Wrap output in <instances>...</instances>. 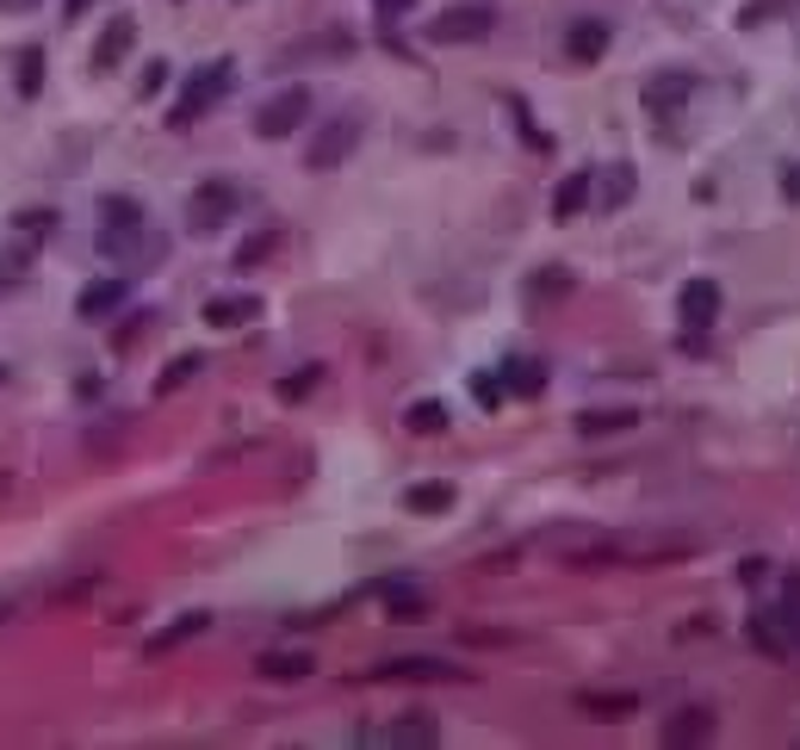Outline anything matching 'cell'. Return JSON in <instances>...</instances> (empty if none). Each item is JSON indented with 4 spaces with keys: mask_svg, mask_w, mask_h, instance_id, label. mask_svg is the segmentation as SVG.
<instances>
[{
    "mask_svg": "<svg viewBox=\"0 0 800 750\" xmlns=\"http://www.w3.org/2000/svg\"><path fill=\"white\" fill-rule=\"evenodd\" d=\"M100 254H106V261H118V267L162 254V236H149V223H143V205L131 199V192H106V199H100Z\"/></svg>",
    "mask_w": 800,
    "mask_h": 750,
    "instance_id": "1",
    "label": "cell"
},
{
    "mask_svg": "<svg viewBox=\"0 0 800 750\" xmlns=\"http://www.w3.org/2000/svg\"><path fill=\"white\" fill-rule=\"evenodd\" d=\"M354 149H361V118H354V112H342V118H323V125L311 131V143H304V168L330 174V168H342Z\"/></svg>",
    "mask_w": 800,
    "mask_h": 750,
    "instance_id": "2",
    "label": "cell"
},
{
    "mask_svg": "<svg viewBox=\"0 0 800 750\" xmlns=\"http://www.w3.org/2000/svg\"><path fill=\"white\" fill-rule=\"evenodd\" d=\"M230 87H236V69H230V63H211V69H199V75L187 81V94L174 100V118H168V125H174V131L199 125V112H211V106H218L224 94H230Z\"/></svg>",
    "mask_w": 800,
    "mask_h": 750,
    "instance_id": "3",
    "label": "cell"
},
{
    "mask_svg": "<svg viewBox=\"0 0 800 750\" xmlns=\"http://www.w3.org/2000/svg\"><path fill=\"white\" fill-rule=\"evenodd\" d=\"M311 118V87H280V94L267 100L261 112H254L249 125H254V137H267V143H280V137H292V131Z\"/></svg>",
    "mask_w": 800,
    "mask_h": 750,
    "instance_id": "4",
    "label": "cell"
},
{
    "mask_svg": "<svg viewBox=\"0 0 800 750\" xmlns=\"http://www.w3.org/2000/svg\"><path fill=\"white\" fill-rule=\"evenodd\" d=\"M695 87H702V81H695L689 69H664V75H652L645 81V118H664V125L683 118V106L695 100Z\"/></svg>",
    "mask_w": 800,
    "mask_h": 750,
    "instance_id": "5",
    "label": "cell"
},
{
    "mask_svg": "<svg viewBox=\"0 0 800 750\" xmlns=\"http://www.w3.org/2000/svg\"><path fill=\"white\" fill-rule=\"evenodd\" d=\"M366 683H466V670L440 664V657H385L366 670Z\"/></svg>",
    "mask_w": 800,
    "mask_h": 750,
    "instance_id": "6",
    "label": "cell"
},
{
    "mask_svg": "<svg viewBox=\"0 0 800 750\" xmlns=\"http://www.w3.org/2000/svg\"><path fill=\"white\" fill-rule=\"evenodd\" d=\"M428 38H435V44H478V38H490V7L485 0H459V7H447V13L428 25Z\"/></svg>",
    "mask_w": 800,
    "mask_h": 750,
    "instance_id": "7",
    "label": "cell"
},
{
    "mask_svg": "<svg viewBox=\"0 0 800 750\" xmlns=\"http://www.w3.org/2000/svg\"><path fill=\"white\" fill-rule=\"evenodd\" d=\"M236 205H242V192L230 187V180H205L199 192L187 199V230H218L224 218H236Z\"/></svg>",
    "mask_w": 800,
    "mask_h": 750,
    "instance_id": "8",
    "label": "cell"
},
{
    "mask_svg": "<svg viewBox=\"0 0 800 750\" xmlns=\"http://www.w3.org/2000/svg\"><path fill=\"white\" fill-rule=\"evenodd\" d=\"M565 56L578 69L602 63V56H609V25H602V19H571L565 25Z\"/></svg>",
    "mask_w": 800,
    "mask_h": 750,
    "instance_id": "9",
    "label": "cell"
},
{
    "mask_svg": "<svg viewBox=\"0 0 800 750\" xmlns=\"http://www.w3.org/2000/svg\"><path fill=\"white\" fill-rule=\"evenodd\" d=\"M676 316H683L689 329H707L714 316H720V285H714V280H689L683 292H676Z\"/></svg>",
    "mask_w": 800,
    "mask_h": 750,
    "instance_id": "10",
    "label": "cell"
},
{
    "mask_svg": "<svg viewBox=\"0 0 800 750\" xmlns=\"http://www.w3.org/2000/svg\"><path fill=\"white\" fill-rule=\"evenodd\" d=\"M118 304H125V280H94V285H81L75 316H81V323H106Z\"/></svg>",
    "mask_w": 800,
    "mask_h": 750,
    "instance_id": "11",
    "label": "cell"
},
{
    "mask_svg": "<svg viewBox=\"0 0 800 750\" xmlns=\"http://www.w3.org/2000/svg\"><path fill=\"white\" fill-rule=\"evenodd\" d=\"M385 744H397V750H428V744H440V726L428 713H404V719H392V726H385Z\"/></svg>",
    "mask_w": 800,
    "mask_h": 750,
    "instance_id": "12",
    "label": "cell"
},
{
    "mask_svg": "<svg viewBox=\"0 0 800 750\" xmlns=\"http://www.w3.org/2000/svg\"><path fill=\"white\" fill-rule=\"evenodd\" d=\"M590 192H596V174H565V180H559V187H552V223H571L583 211V205H590Z\"/></svg>",
    "mask_w": 800,
    "mask_h": 750,
    "instance_id": "13",
    "label": "cell"
},
{
    "mask_svg": "<svg viewBox=\"0 0 800 750\" xmlns=\"http://www.w3.org/2000/svg\"><path fill=\"white\" fill-rule=\"evenodd\" d=\"M707 738H714V713H707V707H683V713H671L664 719V744H707Z\"/></svg>",
    "mask_w": 800,
    "mask_h": 750,
    "instance_id": "14",
    "label": "cell"
},
{
    "mask_svg": "<svg viewBox=\"0 0 800 750\" xmlns=\"http://www.w3.org/2000/svg\"><path fill=\"white\" fill-rule=\"evenodd\" d=\"M254 670H261L267 683H304V676L316 670V657L311 652H267V657H254Z\"/></svg>",
    "mask_w": 800,
    "mask_h": 750,
    "instance_id": "15",
    "label": "cell"
},
{
    "mask_svg": "<svg viewBox=\"0 0 800 750\" xmlns=\"http://www.w3.org/2000/svg\"><path fill=\"white\" fill-rule=\"evenodd\" d=\"M131 44H137V19H112L106 38L94 44V69H118L131 56Z\"/></svg>",
    "mask_w": 800,
    "mask_h": 750,
    "instance_id": "16",
    "label": "cell"
},
{
    "mask_svg": "<svg viewBox=\"0 0 800 750\" xmlns=\"http://www.w3.org/2000/svg\"><path fill=\"white\" fill-rule=\"evenodd\" d=\"M261 316V304H254L249 292H230V298H211L205 304V323L211 329H242V323H254Z\"/></svg>",
    "mask_w": 800,
    "mask_h": 750,
    "instance_id": "17",
    "label": "cell"
},
{
    "mask_svg": "<svg viewBox=\"0 0 800 750\" xmlns=\"http://www.w3.org/2000/svg\"><path fill=\"white\" fill-rule=\"evenodd\" d=\"M199 633H211V614H180V621H168L149 639V657H168V652H180L187 639H199Z\"/></svg>",
    "mask_w": 800,
    "mask_h": 750,
    "instance_id": "18",
    "label": "cell"
},
{
    "mask_svg": "<svg viewBox=\"0 0 800 750\" xmlns=\"http://www.w3.org/2000/svg\"><path fill=\"white\" fill-rule=\"evenodd\" d=\"M745 639H751V652L776 657V664H782V657L794 652V645H788V633H782V621H776V614H751V621H745Z\"/></svg>",
    "mask_w": 800,
    "mask_h": 750,
    "instance_id": "19",
    "label": "cell"
},
{
    "mask_svg": "<svg viewBox=\"0 0 800 750\" xmlns=\"http://www.w3.org/2000/svg\"><path fill=\"white\" fill-rule=\"evenodd\" d=\"M583 719H602V726H621V719L640 713V695H578Z\"/></svg>",
    "mask_w": 800,
    "mask_h": 750,
    "instance_id": "20",
    "label": "cell"
},
{
    "mask_svg": "<svg viewBox=\"0 0 800 750\" xmlns=\"http://www.w3.org/2000/svg\"><path fill=\"white\" fill-rule=\"evenodd\" d=\"M404 509L409 515H447V509H454V485H409Z\"/></svg>",
    "mask_w": 800,
    "mask_h": 750,
    "instance_id": "21",
    "label": "cell"
},
{
    "mask_svg": "<svg viewBox=\"0 0 800 750\" xmlns=\"http://www.w3.org/2000/svg\"><path fill=\"white\" fill-rule=\"evenodd\" d=\"M596 199H602V211H621V205L633 199V168L627 162H614L609 180H596Z\"/></svg>",
    "mask_w": 800,
    "mask_h": 750,
    "instance_id": "22",
    "label": "cell"
},
{
    "mask_svg": "<svg viewBox=\"0 0 800 750\" xmlns=\"http://www.w3.org/2000/svg\"><path fill=\"white\" fill-rule=\"evenodd\" d=\"M502 385H509L516 397H540L547 373H540V360H509V366H502Z\"/></svg>",
    "mask_w": 800,
    "mask_h": 750,
    "instance_id": "23",
    "label": "cell"
},
{
    "mask_svg": "<svg viewBox=\"0 0 800 750\" xmlns=\"http://www.w3.org/2000/svg\"><path fill=\"white\" fill-rule=\"evenodd\" d=\"M354 50V38L347 32H323V38H304V44L285 50V63H299V56H347Z\"/></svg>",
    "mask_w": 800,
    "mask_h": 750,
    "instance_id": "24",
    "label": "cell"
},
{
    "mask_svg": "<svg viewBox=\"0 0 800 750\" xmlns=\"http://www.w3.org/2000/svg\"><path fill=\"white\" fill-rule=\"evenodd\" d=\"M404 428H409V435H440V428H447V404H435V397L409 404L404 409Z\"/></svg>",
    "mask_w": 800,
    "mask_h": 750,
    "instance_id": "25",
    "label": "cell"
},
{
    "mask_svg": "<svg viewBox=\"0 0 800 750\" xmlns=\"http://www.w3.org/2000/svg\"><path fill=\"white\" fill-rule=\"evenodd\" d=\"M776 621H782V633H788V645H800V577H788L782 583V602H776Z\"/></svg>",
    "mask_w": 800,
    "mask_h": 750,
    "instance_id": "26",
    "label": "cell"
},
{
    "mask_svg": "<svg viewBox=\"0 0 800 750\" xmlns=\"http://www.w3.org/2000/svg\"><path fill=\"white\" fill-rule=\"evenodd\" d=\"M273 249H280V230H261V236H249V242L236 249V267H242V273H254V267H261V261H273Z\"/></svg>",
    "mask_w": 800,
    "mask_h": 750,
    "instance_id": "27",
    "label": "cell"
},
{
    "mask_svg": "<svg viewBox=\"0 0 800 750\" xmlns=\"http://www.w3.org/2000/svg\"><path fill=\"white\" fill-rule=\"evenodd\" d=\"M38 87H44V50H38V44H25V50H19V94L32 100Z\"/></svg>",
    "mask_w": 800,
    "mask_h": 750,
    "instance_id": "28",
    "label": "cell"
},
{
    "mask_svg": "<svg viewBox=\"0 0 800 750\" xmlns=\"http://www.w3.org/2000/svg\"><path fill=\"white\" fill-rule=\"evenodd\" d=\"M316 385H323V366H304V373L280 378V404H299V397H311Z\"/></svg>",
    "mask_w": 800,
    "mask_h": 750,
    "instance_id": "29",
    "label": "cell"
},
{
    "mask_svg": "<svg viewBox=\"0 0 800 750\" xmlns=\"http://www.w3.org/2000/svg\"><path fill=\"white\" fill-rule=\"evenodd\" d=\"M199 366H205L199 354H180V360L168 366V373H162V385H156V392H162V397H168V392H180V385H187V378L199 373Z\"/></svg>",
    "mask_w": 800,
    "mask_h": 750,
    "instance_id": "30",
    "label": "cell"
},
{
    "mask_svg": "<svg viewBox=\"0 0 800 750\" xmlns=\"http://www.w3.org/2000/svg\"><path fill=\"white\" fill-rule=\"evenodd\" d=\"M788 7H800V0H745V13H738V25H763L769 13H788Z\"/></svg>",
    "mask_w": 800,
    "mask_h": 750,
    "instance_id": "31",
    "label": "cell"
},
{
    "mask_svg": "<svg viewBox=\"0 0 800 750\" xmlns=\"http://www.w3.org/2000/svg\"><path fill=\"white\" fill-rule=\"evenodd\" d=\"M627 423H633L627 409H609V416H602V409H590V416H578L583 435H602V428H627Z\"/></svg>",
    "mask_w": 800,
    "mask_h": 750,
    "instance_id": "32",
    "label": "cell"
},
{
    "mask_svg": "<svg viewBox=\"0 0 800 750\" xmlns=\"http://www.w3.org/2000/svg\"><path fill=\"white\" fill-rule=\"evenodd\" d=\"M502 392H509V385H502V378H490V373L471 378V397H478V409H497V404H502Z\"/></svg>",
    "mask_w": 800,
    "mask_h": 750,
    "instance_id": "33",
    "label": "cell"
},
{
    "mask_svg": "<svg viewBox=\"0 0 800 750\" xmlns=\"http://www.w3.org/2000/svg\"><path fill=\"white\" fill-rule=\"evenodd\" d=\"M423 614H428V602L416 590H397L392 595V621H423Z\"/></svg>",
    "mask_w": 800,
    "mask_h": 750,
    "instance_id": "34",
    "label": "cell"
},
{
    "mask_svg": "<svg viewBox=\"0 0 800 750\" xmlns=\"http://www.w3.org/2000/svg\"><path fill=\"white\" fill-rule=\"evenodd\" d=\"M19 230H25V236H44V230H50V211H19Z\"/></svg>",
    "mask_w": 800,
    "mask_h": 750,
    "instance_id": "35",
    "label": "cell"
},
{
    "mask_svg": "<svg viewBox=\"0 0 800 750\" xmlns=\"http://www.w3.org/2000/svg\"><path fill=\"white\" fill-rule=\"evenodd\" d=\"M782 192L800 205V162H788V168H782Z\"/></svg>",
    "mask_w": 800,
    "mask_h": 750,
    "instance_id": "36",
    "label": "cell"
},
{
    "mask_svg": "<svg viewBox=\"0 0 800 750\" xmlns=\"http://www.w3.org/2000/svg\"><path fill=\"white\" fill-rule=\"evenodd\" d=\"M373 7H378V13H392V19H404L409 7H416V0H373Z\"/></svg>",
    "mask_w": 800,
    "mask_h": 750,
    "instance_id": "37",
    "label": "cell"
},
{
    "mask_svg": "<svg viewBox=\"0 0 800 750\" xmlns=\"http://www.w3.org/2000/svg\"><path fill=\"white\" fill-rule=\"evenodd\" d=\"M87 7H94V0H63V19H81Z\"/></svg>",
    "mask_w": 800,
    "mask_h": 750,
    "instance_id": "38",
    "label": "cell"
},
{
    "mask_svg": "<svg viewBox=\"0 0 800 750\" xmlns=\"http://www.w3.org/2000/svg\"><path fill=\"white\" fill-rule=\"evenodd\" d=\"M7 7H32V0H7Z\"/></svg>",
    "mask_w": 800,
    "mask_h": 750,
    "instance_id": "39",
    "label": "cell"
},
{
    "mask_svg": "<svg viewBox=\"0 0 800 750\" xmlns=\"http://www.w3.org/2000/svg\"><path fill=\"white\" fill-rule=\"evenodd\" d=\"M0 378H7V366H0Z\"/></svg>",
    "mask_w": 800,
    "mask_h": 750,
    "instance_id": "40",
    "label": "cell"
}]
</instances>
